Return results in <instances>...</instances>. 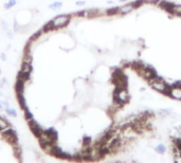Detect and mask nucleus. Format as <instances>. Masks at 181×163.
<instances>
[{
    "instance_id": "nucleus-1",
    "label": "nucleus",
    "mask_w": 181,
    "mask_h": 163,
    "mask_svg": "<svg viewBox=\"0 0 181 163\" xmlns=\"http://www.w3.org/2000/svg\"><path fill=\"white\" fill-rule=\"evenodd\" d=\"M149 84H150V86H152V89H155L158 92H161V93H165V94H167L168 90H170V86H168L162 78L157 77V76L155 78H152V80H149Z\"/></svg>"
},
{
    "instance_id": "nucleus-2",
    "label": "nucleus",
    "mask_w": 181,
    "mask_h": 163,
    "mask_svg": "<svg viewBox=\"0 0 181 163\" xmlns=\"http://www.w3.org/2000/svg\"><path fill=\"white\" fill-rule=\"evenodd\" d=\"M114 103L119 105H124L129 101V93L127 92L126 88H116L114 91Z\"/></svg>"
},
{
    "instance_id": "nucleus-3",
    "label": "nucleus",
    "mask_w": 181,
    "mask_h": 163,
    "mask_svg": "<svg viewBox=\"0 0 181 163\" xmlns=\"http://www.w3.org/2000/svg\"><path fill=\"white\" fill-rule=\"evenodd\" d=\"M70 21V15H58L51 21L53 29H62L66 27Z\"/></svg>"
},
{
    "instance_id": "nucleus-4",
    "label": "nucleus",
    "mask_w": 181,
    "mask_h": 163,
    "mask_svg": "<svg viewBox=\"0 0 181 163\" xmlns=\"http://www.w3.org/2000/svg\"><path fill=\"white\" fill-rule=\"evenodd\" d=\"M1 132H2V137L8 141V142H10L11 144L17 143V141H18L17 134H16V131L14 129L8 127V128H5V129H3Z\"/></svg>"
},
{
    "instance_id": "nucleus-5",
    "label": "nucleus",
    "mask_w": 181,
    "mask_h": 163,
    "mask_svg": "<svg viewBox=\"0 0 181 163\" xmlns=\"http://www.w3.org/2000/svg\"><path fill=\"white\" fill-rule=\"evenodd\" d=\"M167 94L170 96H172L173 98L181 101V84L178 82V83H176L175 85L170 86Z\"/></svg>"
},
{
    "instance_id": "nucleus-6",
    "label": "nucleus",
    "mask_w": 181,
    "mask_h": 163,
    "mask_svg": "<svg viewBox=\"0 0 181 163\" xmlns=\"http://www.w3.org/2000/svg\"><path fill=\"white\" fill-rule=\"evenodd\" d=\"M29 126H30V128H31L32 132H33V134H35L37 138L44 132V130H43V128H41V126H40L39 124H38L37 122L34 120V119H31V120H29Z\"/></svg>"
},
{
    "instance_id": "nucleus-7",
    "label": "nucleus",
    "mask_w": 181,
    "mask_h": 163,
    "mask_svg": "<svg viewBox=\"0 0 181 163\" xmlns=\"http://www.w3.org/2000/svg\"><path fill=\"white\" fill-rule=\"evenodd\" d=\"M136 9V5L134 2L131 3H127L125 5H122V7L119 8V14H122V15H125V14L130 13L131 11Z\"/></svg>"
},
{
    "instance_id": "nucleus-8",
    "label": "nucleus",
    "mask_w": 181,
    "mask_h": 163,
    "mask_svg": "<svg viewBox=\"0 0 181 163\" xmlns=\"http://www.w3.org/2000/svg\"><path fill=\"white\" fill-rule=\"evenodd\" d=\"M15 90L17 93H23V90H25V80H18L17 78L15 84Z\"/></svg>"
},
{
    "instance_id": "nucleus-9",
    "label": "nucleus",
    "mask_w": 181,
    "mask_h": 163,
    "mask_svg": "<svg viewBox=\"0 0 181 163\" xmlns=\"http://www.w3.org/2000/svg\"><path fill=\"white\" fill-rule=\"evenodd\" d=\"M17 98H18V102H19V104H20V107L23 108V109L27 108V105H26V98H25V96H23V93H17Z\"/></svg>"
},
{
    "instance_id": "nucleus-10",
    "label": "nucleus",
    "mask_w": 181,
    "mask_h": 163,
    "mask_svg": "<svg viewBox=\"0 0 181 163\" xmlns=\"http://www.w3.org/2000/svg\"><path fill=\"white\" fill-rule=\"evenodd\" d=\"M173 7H174V3L167 2V1H161V8L165 9L167 12H170V13H172Z\"/></svg>"
},
{
    "instance_id": "nucleus-11",
    "label": "nucleus",
    "mask_w": 181,
    "mask_h": 163,
    "mask_svg": "<svg viewBox=\"0 0 181 163\" xmlns=\"http://www.w3.org/2000/svg\"><path fill=\"white\" fill-rule=\"evenodd\" d=\"M8 127H9V123H8L5 119H2L0 116V131H2L3 129H5V128Z\"/></svg>"
},
{
    "instance_id": "nucleus-12",
    "label": "nucleus",
    "mask_w": 181,
    "mask_h": 163,
    "mask_svg": "<svg viewBox=\"0 0 181 163\" xmlns=\"http://www.w3.org/2000/svg\"><path fill=\"white\" fill-rule=\"evenodd\" d=\"M172 13L175 14V15H177V16H181V5H174L173 10H172Z\"/></svg>"
},
{
    "instance_id": "nucleus-13",
    "label": "nucleus",
    "mask_w": 181,
    "mask_h": 163,
    "mask_svg": "<svg viewBox=\"0 0 181 163\" xmlns=\"http://www.w3.org/2000/svg\"><path fill=\"white\" fill-rule=\"evenodd\" d=\"M5 111H7V113L9 114V116H13V118H16L17 116V112H16L15 109H13V108L11 107H7V109H5Z\"/></svg>"
},
{
    "instance_id": "nucleus-14",
    "label": "nucleus",
    "mask_w": 181,
    "mask_h": 163,
    "mask_svg": "<svg viewBox=\"0 0 181 163\" xmlns=\"http://www.w3.org/2000/svg\"><path fill=\"white\" fill-rule=\"evenodd\" d=\"M106 14H107V15H109V16L116 15V14H119V8H113V9L108 10V11L106 12Z\"/></svg>"
},
{
    "instance_id": "nucleus-15",
    "label": "nucleus",
    "mask_w": 181,
    "mask_h": 163,
    "mask_svg": "<svg viewBox=\"0 0 181 163\" xmlns=\"http://www.w3.org/2000/svg\"><path fill=\"white\" fill-rule=\"evenodd\" d=\"M23 111H25V118L27 119L28 121L31 120V119H33V114L30 112V110L28 109V108H25V109H23Z\"/></svg>"
},
{
    "instance_id": "nucleus-16",
    "label": "nucleus",
    "mask_w": 181,
    "mask_h": 163,
    "mask_svg": "<svg viewBox=\"0 0 181 163\" xmlns=\"http://www.w3.org/2000/svg\"><path fill=\"white\" fill-rule=\"evenodd\" d=\"M156 152H159V154H164V152H165V146H164L163 144H159L156 147Z\"/></svg>"
},
{
    "instance_id": "nucleus-17",
    "label": "nucleus",
    "mask_w": 181,
    "mask_h": 163,
    "mask_svg": "<svg viewBox=\"0 0 181 163\" xmlns=\"http://www.w3.org/2000/svg\"><path fill=\"white\" fill-rule=\"evenodd\" d=\"M16 5V0H10L9 2L8 3H5V9H11L12 7H14V5Z\"/></svg>"
},
{
    "instance_id": "nucleus-18",
    "label": "nucleus",
    "mask_w": 181,
    "mask_h": 163,
    "mask_svg": "<svg viewBox=\"0 0 181 163\" xmlns=\"http://www.w3.org/2000/svg\"><path fill=\"white\" fill-rule=\"evenodd\" d=\"M50 30H53V28H52V23H51V21L50 23H48L47 25L44 27V29H43V31L44 32H48V31H50Z\"/></svg>"
},
{
    "instance_id": "nucleus-19",
    "label": "nucleus",
    "mask_w": 181,
    "mask_h": 163,
    "mask_svg": "<svg viewBox=\"0 0 181 163\" xmlns=\"http://www.w3.org/2000/svg\"><path fill=\"white\" fill-rule=\"evenodd\" d=\"M62 5H63L62 2H55V3H53V5H50V9H58V8L62 7Z\"/></svg>"
},
{
    "instance_id": "nucleus-20",
    "label": "nucleus",
    "mask_w": 181,
    "mask_h": 163,
    "mask_svg": "<svg viewBox=\"0 0 181 163\" xmlns=\"http://www.w3.org/2000/svg\"><path fill=\"white\" fill-rule=\"evenodd\" d=\"M84 145H90V142H91V139L89 137H85L84 138Z\"/></svg>"
},
{
    "instance_id": "nucleus-21",
    "label": "nucleus",
    "mask_w": 181,
    "mask_h": 163,
    "mask_svg": "<svg viewBox=\"0 0 181 163\" xmlns=\"http://www.w3.org/2000/svg\"><path fill=\"white\" fill-rule=\"evenodd\" d=\"M76 5H85V2H83V1H78V2H76Z\"/></svg>"
},
{
    "instance_id": "nucleus-22",
    "label": "nucleus",
    "mask_w": 181,
    "mask_h": 163,
    "mask_svg": "<svg viewBox=\"0 0 181 163\" xmlns=\"http://www.w3.org/2000/svg\"><path fill=\"white\" fill-rule=\"evenodd\" d=\"M1 58H2L3 60L7 59V57H5V53H2V54H1Z\"/></svg>"
},
{
    "instance_id": "nucleus-23",
    "label": "nucleus",
    "mask_w": 181,
    "mask_h": 163,
    "mask_svg": "<svg viewBox=\"0 0 181 163\" xmlns=\"http://www.w3.org/2000/svg\"><path fill=\"white\" fill-rule=\"evenodd\" d=\"M3 108V106H2V104H1V102H0V109H2Z\"/></svg>"
},
{
    "instance_id": "nucleus-24",
    "label": "nucleus",
    "mask_w": 181,
    "mask_h": 163,
    "mask_svg": "<svg viewBox=\"0 0 181 163\" xmlns=\"http://www.w3.org/2000/svg\"><path fill=\"white\" fill-rule=\"evenodd\" d=\"M121 1H125V0H121Z\"/></svg>"
}]
</instances>
